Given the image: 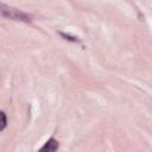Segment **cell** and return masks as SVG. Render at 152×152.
<instances>
[{
    "mask_svg": "<svg viewBox=\"0 0 152 152\" xmlns=\"http://www.w3.org/2000/svg\"><path fill=\"white\" fill-rule=\"evenodd\" d=\"M7 125V118L4 112H0V131H4Z\"/></svg>",
    "mask_w": 152,
    "mask_h": 152,
    "instance_id": "3957f363",
    "label": "cell"
},
{
    "mask_svg": "<svg viewBox=\"0 0 152 152\" xmlns=\"http://www.w3.org/2000/svg\"><path fill=\"white\" fill-rule=\"evenodd\" d=\"M59 147V144L56 139L53 138H50L42 147H40V151H48V152H53V151H57Z\"/></svg>",
    "mask_w": 152,
    "mask_h": 152,
    "instance_id": "7a4b0ae2",
    "label": "cell"
},
{
    "mask_svg": "<svg viewBox=\"0 0 152 152\" xmlns=\"http://www.w3.org/2000/svg\"><path fill=\"white\" fill-rule=\"evenodd\" d=\"M0 15L5 17V18H8V19H12V20H17V21L28 23V21L32 20L30 14L23 12L21 10L7 6V5H5L2 2H0Z\"/></svg>",
    "mask_w": 152,
    "mask_h": 152,
    "instance_id": "6da1fadb",
    "label": "cell"
}]
</instances>
